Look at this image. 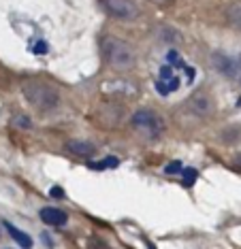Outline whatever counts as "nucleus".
I'll return each mask as SVG.
<instances>
[{
  "label": "nucleus",
  "mask_w": 241,
  "mask_h": 249,
  "mask_svg": "<svg viewBox=\"0 0 241 249\" xmlns=\"http://www.w3.org/2000/svg\"><path fill=\"white\" fill-rule=\"evenodd\" d=\"M102 55L116 71H130L137 64V53L133 45L124 38L105 36L102 38Z\"/></svg>",
  "instance_id": "1"
},
{
  "label": "nucleus",
  "mask_w": 241,
  "mask_h": 249,
  "mask_svg": "<svg viewBox=\"0 0 241 249\" xmlns=\"http://www.w3.org/2000/svg\"><path fill=\"white\" fill-rule=\"evenodd\" d=\"M21 92H24L28 103H30L37 111H41V113H49V111H54L56 107L60 105L58 92H56L51 86H47V83H43V81H32V79L30 81H24Z\"/></svg>",
  "instance_id": "2"
},
{
  "label": "nucleus",
  "mask_w": 241,
  "mask_h": 249,
  "mask_svg": "<svg viewBox=\"0 0 241 249\" xmlns=\"http://www.w3.org/2000/svg\"><path fill=\"white\" fill-rule=\"evenodd\" d=\"M133 126L139 130V132L145 134V137H158V134L164 130V124L158 117V113H154L150 109L137 111L133 115Z\"/></svg>",
  "instance_id": "3"
},
{
  "label": "nucleus",
  "mask_w": 241,
  "mask_h": 249,
  "mask_svg": "<svg viewBox=\"0 0 241 249\" xmlns=\"http://www.w3.org/2000/svg\"><path fill=\"white\" fill-rule=\"evenodd\" d=\"M100 4L118 19H137L139 18V7H137L133 0H100Z\"/></svg>",
  "instance_id": "4"
},
{
  "label": "nucleus",
  "mask_w": 241,
  "mask_h": 249,
  "mask_svg": "<svg viewBox=\"0 0 241 249\" xmlns=\"http://www.w3.org/2000/svg\"><path fill=\"white\" fill-rule=\"evenodd\" d=\"M39 215H41V219L47 226H64L68 219V215L62 211V209H56V207H45V209H41Z\"/></svg>",
  "instance_id": "5"
},
{
  "label": "nucleus",
  "mask_w": 241,
  "mask_h": 249,
  "mask_svg": "<svg viewBox=\"0 0 241 249\" xmlns=\"http://www.w3.org/2000/svg\"><path fill=\"white\" fill-rule=\"evenodd\" d=\"M211 62H214V66H216L218 72H222V75H226V77H233L235 75V62L228 58L226 53L216 52L214 55H211Z\"/></svg>",
  "instance_id": "6"
},
{
  "label": "nucleus",
  "mask_w": 241,
  "mask_h": 249,
  "mask_svg": "<svg viewBox=\"0 0 241 249\" xmlns=\"http://www.w3.org/2000/svg\"><path fill=\"white\" fill-rule=\"evenodd\" d=\"M188 105H190V109L197 113L199 117H207V115H211V100H209L205 94H194Z\"/></svg>",
  "instance_id": "7"
},
{
  "label": "nucleus",
  "mask_w": 241,
  "mask_h": 249,
  "mask_svg": "<svg viewBox=\"0 0 241 249\" xmlns=\"http://www.w3.org/2000/svg\"><path fill=\"white\" fill-rule=\"evenodd\" d=\"M66 151H71V154H75V156H81V158H90V156H94L96 147L88 143V141H68Z\"/></svg>",
  "instance_id": "8"
},
{
  "label": "nucleus",
  "mask_w": 241,
  "mask_h": 249,
  "mask_svg": "<svg viewBox=\"0 0 241 249\" xmlns=\"http://www.w3.org/2000/svg\"><path fill=\"white\" fill-rule=\"evenodd\" d=\"M4 228H7V232L11 234V239H13V241H15L20 247H24V249H30V247H32V239L26 234L24 230L15 228V226L11 224V222H4Z\"/></svg>",
  "instance_id": "9"
},
{
  "label": "nucleus",
  "mask_w": 241,
  "mask_h": 249,
  "mask_svg": "<svg viewBox=\"0 0 241 249\" xmlns=\"http://www.w3.org/2000/svg\"><path fill=\"white\" fill-rule=\"evenodd\" d=\"M220 141L226 145H235L241 141V126H228L220 132Z\"/></svg>",
  "instance_id": "10"
},
{
  "label": "nucleus",
  "mask_w": 241,
  "mask_h": 249,
  "mask_svg": "<svg viewBox=\"0 0 241 249\" xmlns=\"http://www.w3.org/2000/svg\"><path fill=\"white\" fill-rule=\"evenodd\" d=\"M228 24L241 30V4H235V7L228 9Z\"/></svg>",
  "instance_id": "11"
},
{
  "label": "nucleus",
  "mask_w": 241,
  "mask_h": 249,
  "mask_svg": "<svg viewBox=\"0 0 241 249\" xmlns=\"http://www.w3.org/2000/svg\"><path fill=\"white\" fill-rule=\"evenodd\" d=\"M183 185H188V188H190V185H194V181H197V177H199V173L194 171V168H183Z\"/></svg>",
  "instance_id": "12"
},
{
  "label": "nucleus",
  "mask_w": 241,
  "mask_h": 249,
  "mask_svg": "<svg viewBox=\"0 0 241 249\" xmlns=\"http://www.w3.org/2000/svg\"><path fill=\"white\" fill-rule=\"evenodd\" d=\"M181 171V162H171V164H166V168H164V173L166 175H175V173H180Z\"/></svg>",
  "instance_id": "13"
},
{
  "label": "nucleus",
  "mask_w": 241,
  "mask_h": 249,
  "mask_svg": "<svg viewBox=\"0 0 241 249\" xmlns=\"http://www.w3.org/2000/svg\"><path fill=\"white\" fill-rule=\"evenodd\" d=\"M156 89H158V94H162V96L171 94V89H169V81H164V79H160V81L156 83Z\"/></svg>",
  "instance_id": "14"
},
{
  "label": "nucleus",
  "mask_w": 241,
  "mask_h": 249,
  "mask_svg": "<svg viewBox=\"0 0 241 249\" xmlns=\"http://www.w3.org/2000/svg\"><path fill=\"white\" fill-rule=\"evenodd\" d=\"M47 52V43L45 41H39L37 45H32V53H45Z\"/></svg>",
  "instance_id": "15"
},
{
  "label": "nucleus",
  "mask_w": 241,
  "mask_h": 249,
  "mask_svg": "<svg viewBox=\"0 0 241 249\" xmlns=\"http://www.w3.org/2000/svg\"><path fill=\"white\" fill-rule=\"evenodd\" d=\"M173 77V66H162L160 69V79H171Z\"/></svg>",
  "instance_id": "16"
},
{
  "label": "nucleus",
  "mask_w": 241,
  "mask_h": 249,
  "mask_svg": "<svg viewBox=\"0 0 241 249\" xmlns=\"http://www.w3.org/2000/svg\"><path fill=\"white\" fill-rule=\"evenodd\" d=\"M90 247H92V249H109V247L105 245V243L99 241L96 236H92V239H90Z\"/></svg>",
  "instance_id": "17"
},
{
  "label": "nucleus",
  "mask_w": 241,
  "mask_h": 249,
  "mask_svg": "<svg viewBox=\"0 0 241 249\" xmlns=\"http://www.w3.org/2000/svg\"><path fill=\"white\" fill-rule=\"evenodd\" d=\"M180 86H181V81H180V79H177V77H171V79H169V89H171V92H175V89H180Z\"/></svg>",
  "instance_id": "18"
},
{
  "label": "nucleus",
  "mask_w": 241,
  "mask_h": 249,
  "mask_svg": "<svg viewBox=\"0 0 241 249\" xmlns=\"http://www.w3.org/2000/svg\"><path fill=\"white\" fill-rule=\"evenodd\" d=\"M49 194L54 196V198H62V196H64V192H62V188H51Z\"/></svg>",
  "instance_id": "19"
},
{
  "label": "nucleus",
  "mask_w": 241,
  "mask_h": 249,
  "mask_svg": "<svg viewBox=\"0 0 241 249\" xmlns=\"http://www.w3.org/2000/svg\"><path fill=\"white\" fill-rule=\"evenodd\" d=\"M154 4H160V7H169V4H173L175 0H150Z\"/></svg>",
  "instance_id": "20"
},
{
  "label": "nucleus",
  "mask_w": 241,
  "mask_h": 249,
  "mask_svg": "<svg viewBox=\"0 0 241 249\" xmlns=\"http://www.w3.org/2000/svg\"><path fill=\"white\" fill-rule=\"evenodd\" d=\"M166 60H169L171 64H173V62H177V52H173V49H171V52L166 53Z\"/></svg>",
  "instance_id": "21"
},
{
  "label": "nucleus",
  "mask_w": 241,
  "mask_h": 249,
  "mask_svg": "<svg viewBox=\"0 0 241 249\" xmlns=\"http://www.w3.org/2000/svg\"><path fill=\"white\" fill-rule=\"evenodd\" d=\"M183 71H186V75H188V79H192V77H194V71L190 69V66H183Z\"/></svg>",
  "instance_id": "22"
},
{
  "label": "nucleus",
  "mask_w": 241,
  "mask_h": 249,
  "mask_svg": "<svg viewBox=\"0 0 241 249\" xmlns=\"http://www.w3.org/2000/svg\"><path fill=\"white\" fill-rule=\"evenodd\" d=\"M15 124H20V126H30V122L24 120V117H20V120H15Z\"/></svg>",
  "instance_id": "23"
},
{
  "label": "nucleus",
  "mask_w": 241,
  "mask_h": 249,
  "mask_svg": "<svg viewBox=\"0 0 241 249\" xmlns=\"http://www.w3.org/2000/svg\"><path fill=\"white\" fill-rule=\"evenodd\" d=\"M235 166H239V168H241V154H239L237 158H235Z\"/></svg>",
  "instance_id": "24"
},
{
  "label": "nucleus",
  "mask_w": 241,
  "mask_h": 249,
  "mask_svg": "<svg viewBox=\"0 0 241 249\" xmlns=\"http://www.w3.org/2000/svg\"><path fill=\"white\" fill-rule=\"evenodd\" d=\"M147 247H150V249H156V247H154V245H152V243H147Z\"/></svg>",
  "instance_id": "25"
}]
</instances>
